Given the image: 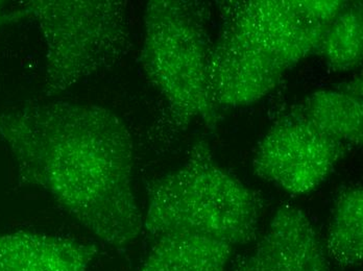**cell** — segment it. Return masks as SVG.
Wrapping results in <instances>:
<instances>
[{"instance_id":"ba28073f","label":"cell","mask_w":363,"mask_h":271,"mask_svg":"<svg viewBox=\"0 0 363 271\" xmlns=\"http://www.w3.org/2000/svg\"><path fill=\"white\" fill-rule=\"evenodd\" d=\"M231 271H332L324 244L308 216L284 204L251 255L237 257Z\"/></svg>"},{"instance_id":"8fae6325","label":"cell","mask_w":363,"mask_h":271,"mask_svg":"<svg viewBox=\"0 0 363 271\" xmlns=\"http://www.w3.org/2000/svg\"><path fill=\"white\" fill-rule=\"evenodd\" d=\"M233 252V246L210 238L165 236L155 240L137 271H225Z\"/></svg>"},{"instance_id":"4fadbf2b","label":"cell","mask_w":363,"mask_h":271,"mask_svg":"<svg viewBox=\"0 0 363 271\" xmlns=\"http://www.w3.org/2000/svg\"><path fill=\"white\" fill-rule=\"evenodd\" d=\"M362 6H347L334 19L328 30L320 52L328 65L336 71H347L362 58Z\"/></svg>"},{"instance_id":"3957f363","label":"cell","mask_w":363,"mask_h":271,"mask_svg":"<svg viewBox=\"0 0 363 271\" xmlns=\"http://www.w3.org/2000/svg\"><path fill=\"white\" fill-rule=\"evenodd\" d=\"M205 13L196 2L152 0L145 12L141 64L178 125L218 121L209 90L210 46Z\"/></svg>"},{"instance_id":"30bf717a","label":"cell","mask_w":363,"mask_h":271,"mask_svg":"<svg viewBox=\"0 0 363 271\" xmlns=\"http://www.w3.org/2000/svg\"><path fill=\"white\" fill-rule=\"evenodd\" d=\"M354 83L344 90H320L298 107L312 125L347 151L362 145L363 138L362 85Z\"/></svg>"},{"instance_id":"7c38bea8","label":"cell","mask_w":363,"mask_h":271,"mask_svg":"<svg viewBox=\"0 0 363 271\" xmlns=\"http://www.w3.org/2000/svg\"><path fill=\"white\" fill-rule=\"evenodd\" d=\"M328 258L342 267L362 264L363 257V191L345 189L336 200L326 243Z\"/></svg>"},{"instance_id":"6da1fadb","label":"cell","mask_w":363,"mask_h":271,"mask_svg":"<svg viewBox=\"0 0 363 271\" xmlns=\"http://www.w3.org/2000/svg\"><path fill=\"white\" fill-rule=\"evenodd\" d=\"M0 138L21 184L45 189L101 241L123 248L143 232L132 136L111 110L63 100L28 105L0 113Z\"/></svg>"},{"instance_id":"7a4b0ae2","label":"cell","mask_w":363,"mask_h":271,"mask_svg":"<svg viewBox=\"0 0 363 271\" xmlns=\"http://www.w3.org/2000/svg\"><path fill=\"white\" fill-rule=\"evenodd\" d=\"M261 200L220 166L207 143H196L184 164L152 183L143 231L154 242L200 236L235 248L256 239Z\"/></svg>"},{"instance_id":"277c9868","label":"cell","mask_w":363,"mask_h":271,"mask_svg":"<svg viewBox=\"0 0 363 271\" xmlns=\"http://www.w3.org/2000/svg\"><path fill=\"white\" fill-rule=\"evenodd\" d=\"M16 14L34 19L43 37L50 96L113 67L130 47L125 1L36 0Z\"/></svg>"},{"instance_id":"52a82bcc","label":"cell","mask_w":363,"mask_h":271,"mask_svg":"<svg viewBox=\"0 0 363 271\" xmlns=\"http://www.w3.org/2000/svg\"><path fill=\"white\" fill-rule=\"evenodd\" d=\"M286 70L223 25L209 58V90L216 108H238L260 100Z\"/></svg>"},{"instance_id":"5b68a950","label":"cell","mask_w":363,"mask_h":271,"mask_svg":"<svg viewBox=\"0 0 363 271\" xmlns=\"http://www.w3.org/2000/svg\"><path fill=\"white\" fill-rule=\"evenodd\" d=\"M345 6L337 0L234 2L223 25L289 70L320 52L330 25Z\"/></svg>"},{"instance_id":"9c48e42d","label":"cell","mask_w":363,"mask_h":271,"mask_svg":"<svg viewBox=\"0 0 363 271\" xmlns=\"http://www.w3.org/2000/svg\"><path fill=\"white\" fill-rule=\"evenodd\" d=\"M95 246L43 233L0 235V271H87Z\"/></svg>"},{"instance_id":"8992f818","label":"cell","mask_w":363,"mask_h":271,"mask_svg":"<svg viewBox=\"0 0 363 271\" xmlns=\"http://www.w3.org/2000/svg\"><path fill=\"white\" fill-rule=\"evenodd\" d=\"M347 151L296 107L278 119L261 139L253 158L254 173L292 195H300L320 186Z\"/></svg>"}]
</instances>
